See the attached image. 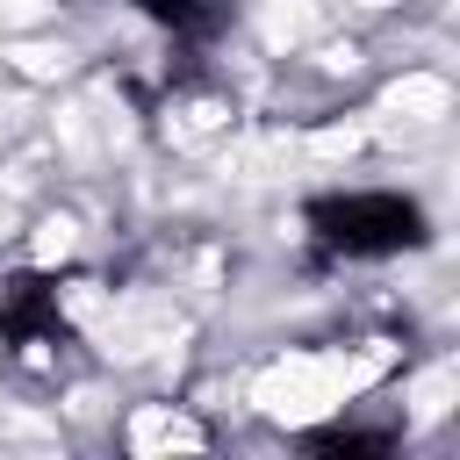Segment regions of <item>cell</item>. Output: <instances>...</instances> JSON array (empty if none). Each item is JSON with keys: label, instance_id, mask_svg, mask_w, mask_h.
<instances>
[{"label": "cell", "instance_id": "1", "mask_svg": "<svg viewBox=\"0 0 460 460\" xmlns=\"http://www.w3.org/2000/svg\"><path fill=\"white\" fill-rule=\"evenodd\" d=\"M309 237L331 252V259H395V252H417L431 237V216L417 194H395V187H345V194H316L302 208Z\"/></svg>", "mask_w": 460, "mask_h": 460}, {"label": "cell", "instance_id": "2", "mask_svg": "<svg viewBox=\"0 0 460 460\" xmlns=\"http://www.w3.org/2000/svg\"><path fill=\"white\" fill-rule=\"evenodd\" d=\"M65 338V302H58V273H7L0 280V345L7 352H36Z\"/></svg>", "mask_w": 460, "mask_h": 460}, {"label": "cell", "instance_id": "3", "mask_svg": "<svg viewBox=\"0 0 460 460\" xmlns=\"http://www.w3.org/2000/svg\"><path fill=\"white\" fill-rule=\"evenodd\" d=\"M137 7H144V22H158L180 50H208V43L223 36V22H230L223 0H137Z\"/></svg>", "mask_w": 460, "mask_h": 460}, {"label": "cell", "instance_id": "4", "mask_svg": "<svg viewBox=\"0 0 460 460\" xmlns=\"http://www.w3.org/2000/svg\"><path fill=\"white\" fill-rule=\"evenodd\" d=\"M309 453H388V431H352V424H338V431H316Z\"/></svg>", "mask_w": 460, "mask_h": 460}]
</instances>
